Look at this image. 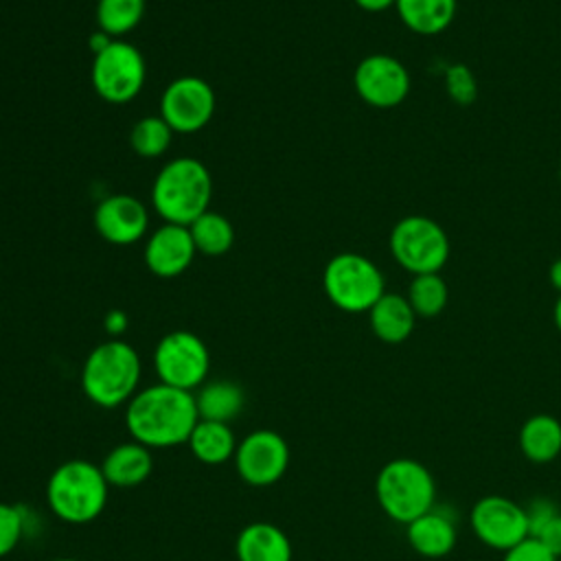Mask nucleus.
<instances>
[{
    "label": "nucleus",
    "mask_w": 561,
    "mask_h": 561,
    "mask_svg": "<svg viewBox=\"0 0 561 561\" xmlns=\"http://www.w3.org/2000/svg\"><path fill=\"white\" fill-rule=\"evenodd\" d=\"M550 283H552V287L561 294V259H557V261L550 265Z\"/></svg>",
    "instance_id": "f704fd0d"
},
{
    "label": "nucleus",
    "mask_w": 561,
    "mask_h": 561,
    "mask_svg": "<svg viewBox=\"0 0 561 561\" xmlns=\"http://www.w3.org/2000/svg\"><path fill=\"white\" fill-rule=\"evenodd\" d=\"M397 0H355V4L368 13H381L390 7H394Z\"/></svg>",
    "instance_id": "72a5a7b5"
},
{
    "label": "nucleus",
    "mask_w": 561,
    "mask_h": 561,
    "mask_svg": "<svg viewBox=\"0 0 561 561\" xmlns=\"http://www.w3.org/2000/svg\"><path fill=\"white\" fill-rule=\"evenodd\" d=\"M215 112V92L199 77L173 79L160 96V116L173 131L193 134L202 129Z\"/></svg>",
    "instance_id": "f8f14e48"
},
{
    "label": "nucleus",
    "mask_w": 561,
    "mask_h": 561,
    "mask_svg": "<svg viewBox=\"0 0 561 561\" xmlns=\"http://www.w3.org/2000/svg\"><path fill=\"white\" fill-rule=\"evenodd\" d=\"M473 535L493 550L506 552L528 537L526 506L504 495L480 497L469 515Z\"/></svg>",
    "instance_id": "9d476101"
},
{
    "label": "nucleus",
    "mask_w": 561,
    "mask_h": 561,
    "mask_svg": "<svg viewBox=\"0 0 561 561\" xmlns=\"http://www.w3.org/2000/svg\"><path fill=\"white\" fill-rule=\"evenodd\" d=\"M353 83L359 99L368 105L394 107L410 92V72L397 57L375 53L357 64Z\"/></svg>",
    "instance_id": "ddd939ff"
},
{
    "label": "nucleus",
    "mask_w": 561,
    "mask_h": 561,
    "mask_svg": "<svg viewBox=\"0 0 561 561\" xmlns=\"http://www.w3.org/2000/svg\"><path fill=\"white\" fill-rule=\"evenodd\" d=\"M559 178H561V167H559Z\"/></svg>",
    "instance_id": "4c0bfd02"
},
{
    "label": "nucleus",
    "mask_w": 561,
    "mask_h": 561,
    "mask_svg": "<svg viewBox=\"0 0 561 561\" xmlns=\"http://www.w3.org/2000/svg\"><path fill=\"white\" fill-rule=\"evenodd\" d=\"M24 519L18 506L0 502V557L15 550L22 539Z\"/></svg>",
    "instance_id": "c85d7f7f"
},
{
    "label": "nucleus",
    "mask_w": 561,
    "mask_h": 561,
    "mask_svg": "<svg viewBox=\"0 0 561 561\" xmlns=\"http://www.w3.org/2000/svg\"><path fill=\"white\" fill-rule=\"evenodd\" d=\"M234 467L243 482L270 486L278 482L289 467V445L272 430H256L237 443Z\"/></svg>",
    "instance_id": "9b49d317"
},
{
    "label": "nucleus",
    "mask_w": 561,
    "mask_h": 561,
    "mask_svg": "<svg viewBox=\"0 0 561 561\" xmlns=\"http://www.w3.org/2000/svg\"><path fill=\"white\" fill-rule=\"evenodd\" d=\"M390 252L394 261L412 276L438 272L449 256L445 230L430 217L408 215L390 232Z\"/></svg>",
    "instance_id": "0eeeda50"
},
{
    "label": "nucleus",
    "mask_w": 561,
    "mask_h": 561,
    "mask_svg": "<svg viewBox=\"0 0 561 561\" xmlns=\"http://www.w3.org/2000/svg\"><path fill=\"white\" fill-rule=\"evenodd\" d=\"M103 327H105V331H107L112 337H118V335L125 333V329H127V313L121 311V309L107 311V316H105V320H103Z\"/></svg>",
    "instance_id": "2f4dec72"
},
{
    "label": "nucleus",
    "mask_w": 561,
    "mask_h": 561,
    "mask_svg": "<svg viewBox=\"0 0 561 561\" xmlns=\"http://www.w3.org/2000/svg\"><path fill=\"white\" fill-rule=\"evenodd\" d=\"M173 129L167 125L162 116H145L140 118L129 134L131 149L142 158H158L167 151L171 142Z\"/></svg>",
    "instance_id": "bb28decb"
},
{
    "label": "nucleus",
    "mask_w": 561,
    "mask_h": 561,
    "mask_svg": "<svg viewBox=\"0 0 561 561\" xmlns=\"http://www.w3.org/2000/svg\"><path fill=\"white\" fill-rule=\"evenodd\" d=\"M405 537L416 554L427 559H440L454 550L458 530L454 519L434 506L432 511L423 513L405 526Z\"/></svg>",
    "instance_id": "dca6fc26"
},
{
    "label": "nucleus",
    "mask_w": 561,
    "mask_h": 561,
    "mask_svg": "<svg viewBox=\"0 0 561 561\" xmlns=\"http://www.w3.org/2000/svg\"><path fill=\"white\" fill-rule=\"evenodd\" d=\"M552 318H554V324H557V329H559V333H561V294H559V298H557V302H554Z\"/></svg>",
    "instance_id": "c9c22d12"
},
{
    "label": "nucleus",
    "mask_w": 561,
    "mask_h": 561,
    "mask_svg": "<svg viewBox=\"0 0 561 561\" xmlns=\"http://www.w3.org/2000/svg\"><path fill=\"white\" fill-rule=\"evenodd\" d=\"M112 42H114V37H112V35H107L105 31H101V28H99L96 33H92V35H90V39H88V44H90V50H92L94 55L103 53V50H105V48H107Z\"/></svg>",
    "instance_id": "473e14b6"
},
{
    "label": "nucleus",
    "mask_w": 561,
    "mask_h": 561,
    "mask_svg": "<svg viewBox=\"0 0 561 561\" xmlns=\"http://www.w3.org/2000/svg\"><path fill=\"white\" fill-rule=\"evenodd\" d=\"M517 440L530 462H552L561 454V421L552 414H533L524 421Z\"/></svg>",
    "instance_id": "412c9836"
},
{
    "label": "nucleus",
    "mask_w": 561,
    "mask_h": 561,
    "mask_svg": "<svg viewBox=\"0 0 561 561\" xmlns=\"http://www.w3.org/2000/svg\"><path fill=\"white\" fill-rule=\"evenodd\" d=\"M213 180L208 169L195 158H175L156 175L151 202L167 224L191 226L208 210Z\"/></svg>",
    "instance_id": "7ed1b4c3"
},
{
    "label": "nucleus",
    "mask_w": 561,
    "mask_h": 561,
    "mask_svg": "<svg viewBox=\"0 0 561 561\" xmlns=\"http://www.w3.org/2000/svg\"><path fill=\"white\" fill-rule=\"evenodd\" d=\"M145 83V59L140 50L123 39H114L94 55L92 85L96 94L114 105L129 103Z\"/></svg>",
    "instance_id": "1a4fd4ad"
},
{
    "label": "nucleus",
    "mask_w": 561,
    "mask_h": 561,
    "mask_svg": "<svg viewBox=\"0 0 561 561\" xmlns=\"http://www.w3.org/2000/svg\"><path fill=\"white\" fill-rule=\"evenodd\" d=\"M239 561H291L289 537L270 522H254L241 528L234 541Z\"/></svg>",
    "instance_id": "a211bd4d"
},
{
    "label": "nucleus",
    "mask_w": 561,
    "mask_h": 561,
    "mask_svg": "<svg viewBox=\"0 0 561 561\" xmlns=\"http://www.w3.org/2000/svg\"><path fill=\"white\" fill-rule=\"evenodd\" d=\"M188 230H191L195 250L206 256L226 254L234 241V228L228 221V217L213 213V210H206L204 215H199L188 226Z\"/></svg>",
    "instance_id": "b1692460"
},
{
    "label": "nucleus",
    "mask_w": 561,
    "mask_h": 561,
    "mask_svg": "<svg viewBox=\"0 0 561 561\" xmlns=\"http://www.w3.org/2000/svg\"><path fill=\"white\" fill-rule=\"evenodd\" d=\"M327 298L346 313L370 311L386 294V283L379 267L357 252L335 254L322 274Z\"/></svg>",
    "instance_id": "423d86ee"
},
{
    "label": "nucleus",
    "mask_w": 561,
    "mask_h": 561,
    "mask_svg": "<svg viewBox=\"0 0 561 561\" xmlns=\"http://www.w3.org/2000/svg\"><path fill=\"white\" fill-rule=\"evenodd\" d=\"M502 561H559V557L543 548L535 537H526L524 541L506 550Z\"/></svg>",
    "instance_id": "c756f323"
},
{
    "label": "nucleus",
    "mask_w": 561,
    "mask_h": 561,
    "mask_svg": "<svg viewBox=\"0 0 561 561\" xmlns=\"http://www.w3.org/2000/svg\"><path fill=\"white\" fill-rule=\"evenodd\" d=\"M149 226L145 204L134 195H110L94 210V228L114 245H129L145 237Z\"/></svg>",
    "instance_id": "4468645a"
},
{
    "label": "nucleus",
    "mask_w": 561,
    "mask_h": 561,
    "mask_svg": "<svg viewBox=\"0 0 561 561\" xmlns=\"http://www.w3.org/2000/svg\"><path fill=\"white\" fill-rule=\"evenodd\" d=\"M373 333L386 344H401L405 342L416 322V313L412 311L410 302L401 294H383L368 311Z\"/></svg>",
    "instance_id": "6ab92c4d"
},
{
    "label": "nucleus",
    "mask_w": 561,
    "mask_h": 561,
    "mask_svg": "<svg viewBox=\"0 0 561 561\" xmlns=\"http://www.w3.org/2000/svg\"><path fill=\"white\" fill-rule=\"evenodd\" d=\"M191 454L204 465H221L234 458L237 438L230 423L199 419L186 440Z\"/></svg>",
    "instance_id": "4be33fe9"
},
{
    "label": "nucleus",
    "mask_w": 561,
    "mask_h": 561,
    "mask_svg": "<svg viewBox=\"0 0 561 561\" xmlns=\"http://www.w3.org/2000/svg\"><path fill=\"white\" fill-rule=\"evenodd\" d=\"M50 561H79V559H68V557H61V559H50Z\"/></svg>",
    "instance_id": "e433bc0d"
},
{
    "label": "nucleus",
    "mask_w": 561,
    "mask_h": 561,
    "mask_svg": "<svg viewBox=\"0 0 561 561\" xmlns=\"http://www.w3.org/2000/svg\"><path fill=\"white\" fill-rule=\"evenodd\" d=\"M107 480L101 465L83 458L61 462L48 478L46 500L50 511L68 524L96 519L107 504Z\"/></svg>",
    "instance_id": "20e7f679"
},
{
    "label": "nucleus",
    "mask_w": 561,
    "mask_h": 561,
    "mask_svg": "<svg viewBox=\"0 0 561 561\" xmlns=\"http://www.w3.org/2000/svg\"><path fill=\"white\" fill-rule=\"evenodd\" d=\"M528 537H535L543 548H548L554 557H561V513H552L546 522H541Z\"/></svg>",
    "instance_id": "7c9ffc66"
},
{
    "label": "nucleus",
    "mask_w": 561,
    "mask_h": 561,
    "mask_svg": "<svg viewBox=\"0 0 561 561\" xmlns=\"http://www.w3.org/2000/svg\"><path fill=\"white\" fill-rule=\"evenodd\" d=\"M379 508L392 519L408 526L412 519L434 508L436 482L430 469L414 458L388 460L375 480Z\"/></svg>",
    "instance_id": "39448f33"
},
{
    "label": "nucleus",
    "mask_w": 561,
    "mask_h": 561,
    "mask_svg": "<svg viewBox=\"0 0 561 561\" xmlns=\"http://www.w3.org/2000/svg\"><path fill=\"white\" fill-rule=\"evenodd\" d=\"M195 243L188 226L164 224L147 241L145 263L160 278L180 276L195 256Z\"/></svg>",
    "instance_id": "2eb2a0df"
},
{
    "label": "nucleus",
    "mask_w": 561,
    "mask_h": 561,
    "mask_svg": "<svg viewBox=\"0 0 561 561\" xmlns=\"http://www.w3.org/2000/svg\"><path fill=\"white\" fill-rule=\"evenodd\" d=\"M145 13V0H99L96 2V22L99 28L112 35L129 33Z\"/></svg>",
    "instance_id": "a878e982"
},
{
    "label": "nucleus",
    "mask_w": 561,
    "mask_h": 561,
    "mask_svg": "<svg viewBox=\"0 0 561 561\" xmlns=\"http://www.w3.org/2000/svg\"><path fill=\"white\" fill-rule=\"evenodd\" d=\"M153 366L160 383L193 392L206 381L210 355L202 337L195 333L171 331L160 337L153 351Z\"/></svg>",
    "instance_id": "6e6552de"
},
{
    "label": "nucleus",
    "mask_w": 561,
    "mask_h": 561,
    "mask_svg": "<svg viewBox=\"0 0 561 561\" xmlns=\"http://www.w3.org/2000/svg\"><path fill=\"white\" fill-rule=\"evenodd\" d=\"M401 22L419 35L443 33L456 18V0H397Z\"/></svg>",
    "instance_id": "5701e85b"
},
{
    "label": "nucleus",
    "mask_w": 561,
    "mask_h": 561,
    "mask_svg": "<svg viewBox=\"0 0 561 561\" xmlns=\"http://www.w3.org/2000/svg\"><path fill=\"white\" fill-rule=\"evenodd\" d=\"M445 90L449 99L458 105H469L476 101L478 85L473 72L465 64H454L445 72Z\"/></svg>",
    "instance_id": "cd10ccee"
},
{
    "label": "nucleus",
    "mask_w": 561,
    "mask_h": 561,
    "mask_svg": "<svg viewBox=\"0 0 561 561\" xmlns=\"http://www.w3.org/2000/svg\"><path fill=\"white\" fill-rule=\"evenodd\" d=\"M153 469L151 449L138 440H127L107 451L101 462V471L110 486L131 489L142 484Z\"/></svg>",
    "instance_id": "f3484780"
},
{
    "label": "nucleus",
    "mask_w": 561,
    "mask_h": 561,
    "mask_svg": "<svg viewBox=\"0 0 561 561\" xmlns=\"http://www.w3.org/2000/svg\"><path fill=\"white\" fill-rule=\"evenodd\" d=\"M140 357L136 348L118 337L94 346L81 368L83 394L99 408L129 403L138 392Z\"/></svg>",
    "instance_id": "f03ea898"
},
{
    "label": "nucleus",
    "mask_w": 561,
    "mask_h": 561,
    "mask_svg": "<svg viewBox=\"0 0 561 561\" xmlns=\"http://www.w3.org/2000/svg\"><path fill=\"white\" fill-rule=\"evenodd\" d=\"M197 421L195 394L167 383L138 390L125 410L127 432L149 449L186 443Z\"/></svg>",
    "instance_id": "f257e3e1"
},
{
    "label": "nucleus",
    "mask_w": 561,
    "mask_h": 561,
    "mask_svg": "<svg viewBox=\"0 0 561 561\" xmlns=\"http://www.w3.org/2000/svg\"><path fill=\"white\" fill-rule=\"evenodd\" d=\"M405 298L412 311L416 313V318H434L447 305V298H449L447 283L440 278L438 272L419 274L412 278Z\"/></svg>",
    "instance_id": "393cba45"
},
{
    "label": "nucleus",
    "mask_w": 561,
    "mask_h": 561,
    "mask_svg": "<svg viewBox=\"0 0 561 561\" xmlns=\"http://www.w3.org/2000/svg\"><path fill=\"white\" fill-rule=\"evenodd\" d=\"M193 394H195L197 414L204 421L230 423L241 414L245 405L243 388L230 379H215V381L202 383Z\"/></svg>",
    "instance_id": "aec40b11"
}]
</instances>
